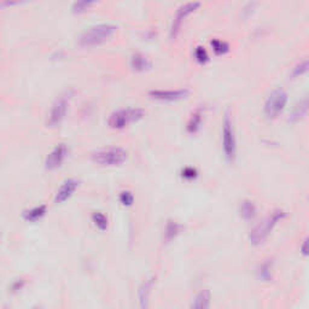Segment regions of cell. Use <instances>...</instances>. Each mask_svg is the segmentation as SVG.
<instances>
[{
  "label": "cell",
  "instance_id": "f546056e",
  "mask_svg": "<svg viewBox=\"0 0 309 309\" xmlns=\"http://www.w3.org/2000/svg\"><path fill=\"white\" fill-rule=\"evenodd\" d=\"M301 254L303 256H309V237L305 239L302 247H301Z\"/></svg>",
  "mask_w": 309,
  "mask_h": 309
},
{
  "label": "cell",
  "instance_id": "52a82bcc",
  "mask_svg": "<svg viewBox=\"0 0 309 309\" xmlns=\"http://www.w3.org/2000/svg\"><path fill=\"white\" fill-rule=\"evenodd\" d=\"M222 150L228 162H233L237 156V139L230 114H225L222 121Z\"/></svg>",
  "mask_w": 309,
  "mask_h": 309
},
{
  "label": "cell",
  "instance_id": "d4e9b609",
  "mask_svg": "<svg viewBox=\"0 0 309 309\" xmlns=\"http://www.w3.org/2000/svg\"><path fill=\"white\" fill-rule=\"evenodd\" d=\"M308 71H309V60L303 61V62L297 64V65L294 68V70H292L291 76L300 77V76H302V75H305L306 73H308Z\"/></svg>",
  "mask_w": 309,
  "mask_h": 309
},
{
  "label": "cell",
  "instance_id": "484cf974",
  "mask_svg": "<svg viewBox=\"0 0 309 309\" xmlns=\"http://www.w3.org/2000/svg\"><path fill=\"white\" fill-rule=\"evenodd\" d=\"M120 203H121L124 207H132L133 203H134V194L132 193L130 191H122L121 193H120Z\"/></svg>",
  "mask_w": 309,
  "mask_h": 309
},
{
  "label": "cell",
  "instance_id": "603a6c76",
  "mask_svg": "<svg viewBox=\"0 0 309 309\" xmlns=\"http://www.w3.org/2000/svg\"><path fill=\"white\" fill-rule=\"evenodd\" d=\"M272 262L269 260L264 261V262L258 267L257 275L260 279H262L263 282H269L272 279Z\"/></svg>",
  "mask_w": 309,
  "mask_h": 309
},
{
  "label": "cell",
  "instance_id": "5bb4252c",
  "mask_svg": "<svg viewBox=\"0 0 309 309\" xmlns=\"http://www.w3.org/2000/svg\"><path fill=\"white\" fill-rule=\"evenodd\" d=\"M129 64L132 70L135 71V73H144V71H147L152 66L151 61L145 55L140 54V52L132 55Z\"/></svg>",
  "mask_w": 309,
  "mask_h": 309
},
{
  "label": "cell",
  "instance_id": "ffe728a7",
  "mask_svg": "<svg viewBox=\"0 0 309 309\" xmlns=\"http://www.w3.org/2000/svg\"><path fill=\"white\" fill-rule=\"evenodd\" d=\"M210 306V292L209 290H202L194 297L192 302V308L194 309H207Z\"/></svg>",
  "mask_w": 309,
  "mask_h": 309
},
{
  "label": "cell",
  "instance_id": "4316f807",
  "mask_svg": "<svg viewBox=\"0 0 309 309\" xmlns=\"http://www.w3.org/2000/svg\"><path fill=\"white\" fill-rule=\"evenodd\" d=\"M197 177H198V172H197V169L193 168V167H185L182 171V178L183 179L187 180V182L197 179Z\"/></svg>",
  "mask_w": 309,
  "mask_h": 309
},
{
  "label": "cell",
  "instance_id": "8fae6325",
  "mask_svg": "<svg viewBox=\"0 0 309 309\" xmlns=\"http://www.w3.org/2000/svg\"><path fill=\"white\" fill-rule=\"evenodd\" d=\"M80 186V180L75 179V178H70V179L64 180L62 185L58 187L57 192L55 196V203L57 204H63L66 200H69L74 196L77 188Z\"/></svg>",
  "mask_w": 309,
  "mask_h": 309
},
{
  "label": "cell",
  "instance_id": "9a60e30c",
  "mask_svg": "<svg viewBox=\"0 0 309 309\" xmlns=\"http://www.w3.org/2000/svg\"><path fill=\"white\" fill-rule=\"evenodd\" d=\"M46 213H47L46 204H39L30 208V209L24 210L23 213H22V218H23L24 221L34 224V222L40 221V220L46 215Z\"/></svg>",
  "mask_w": 309,
  "mask_h": 309
},
{
  "label": "cell",
  "instance_id": "277c9868",
  "mask_svg": "<svg viewBox=\"0 0 309 309\" xmlns=\"http://www.w3.org/2000/svg\"><path fill=\"white\" fill-rule=\"evenodd\" d=\"M91 160L100 167L114 168V167H121L127 162L128 152L127 150L119 146L105 147L94 151L91 155Z\"/></svg>",
  "mask_w": 309,
  "mask_h": 309
},
{
  "label": "cell",
  "instance_id": "83f0119b",
  "mask_svg": "<svg viewBox=\"0 0 309 309\" xmlns=\"http://www.w3.org/2000/svg\"><path fill=\"white\" fill-rule=\"evenodd\" d=\"M30 1V0H1V6L2 7H11L16 6V5L24 4V2Z\"/></svg>",
  "mask_w": 309,
  "mask_h": 309
},
{
  "label": "cell",
  "instance_id": "2e32d148",
  "mask_svg": "<svg viewBox=\"0 0 309 309\" xmlns=\"http://www.w3.org/2000/svg\"><path fill=\"white\" fill-rule=\"evenodd\" d=\"M308 111H309V96L301 99L300 102L295 105L294 109L291 110L289 121L294 122V124L295 122H299L300 120H302L306 115H307Z\"/></svg>",
  "mask_w": 309,
  "mask_h": 309
},
{
  "label": "cell",
  "instance_id": "6da1fadb",
  "mask_svg": "<svg viewBox=\"0 0 309 309\" xmlns=\"http://www.w3.org/2000/svg\"><path fill=\"white\" fill-rule=\"evenodd\" d=\"M118 32V27L111 23L94 24L86 29L77 39V45L82 49H92L98 47L108 43Z\"/></svg>",
  "mask_w": 309,
  "mask_h": 309
},
{
  "label": "cell",
  "instance_id": "7402d4cb",
  "mask_svg": "<svg viewBox=\"0 0 309 309\" xmlns=\"http://www.w3.org/2000/svg\"><path fill=\"white\" fill-rule=\"evenodd\" d=\"M210 46L213 52L216 56H225L230 52V45H228L226 41L221 40V39H213L210 41Z\"/></svg>",
  "mask_w": 309,
  "mask_h": 309
},
{
  "label": "cell",
  "instance_id": "8992f818",
  "mask_svg": "<svg viewBox=\"0 0 309 309\" xmlns=\"http://www.w3.org/2000/svg\"><path fill=\"white\" fill-rule=\"evenodd\" d=\"M70 94L64 93L52 103L50 108L49 115H47L46 126L49 128H58L62 126L64 120L66 118V114L69 110V104H70Z\"/></svg>",
  "mask_w": 309,
  "mask_h": 309
},
{
  "label": "cell",
  "instance_id": "4fadbf2b",
  "mask_svg": "<svg viewBox=\"0 0 309 309\" xmlns=\"http://www.w3.org/2000/svg\"><path fill=\"white\" fill-rule=\"evenodd\" d=\"M154 284H155V277H151V278H149V279L144 280V282L141 283V285L139 286L138 300H139V305H140L141 308L149 307L150 295H151Z\"/></svg>",
  "mask_w": 309,
  "mask_h": 309
},
{
  "label": "cell",
  "instance_id": "5b68a950",
  "mask_svg": "<svg viewBox=\"0 0 309 309\" xmlns=\"http://www.w3.org/2000/svg\"><path fill=\"white\" fill-rule=\"evenodd\" d=\"M200 6H202V2L198 1V0H191V1L185 2L182 6L178 7L173 21L171 23V28H169V38L172 40H175L179 37L186 19L190 17L191 15H193V13H196L200 9Z\"/></svg>",
  "mask_w": 309,
  "mask_h": 309
},
{
  "label": "cell",
  "instance_id": "3957f363",
  "mask_svg": "<svg viewBox=\"0 0 309 309\" xmlns=\"http://www.w3.org/2000/svg\"><path fill=\"white\" fill-rule=\"evenodd\" d=\"M145 115L146 111L143 108L130 107L119 109L110 114V116L108 118V126L115 130L124 129L130 124H138L139 121L145 118Z\"/></svg>",
  "mask_w": 309,
  "mask_h": 309
},
{
  "label": "cell",
  "instance_id": "ba28073f",
  "mask_svg": "<svg viewBox=\"0 0 309 309\" xmlns=\"http://www.w3.org/2000/svg\"><path fill=\"white\" fill-rule=\"evenodd\" d=\"M288 100V93L284 90L278 88V90L273 91L264 102V115L268 119H277L285 110Z\"/></svg>",
  "mask_w": 309,
  "mask_h": 309
},
{
  "label": "cell",
  "instance_id": "f1b7e54d",
  "mask_svg": "<svg viewBox=\"0 0 309 309\" xmlns=\"http://www.w3.org/2000/svg\"><path fill=\"white\" fill-rule=\"evenodd\" d=\"M24 285H26V282H24V279L15 280V282L12 283V285H11V291H12V292L21 291L22 289L24 288Z\"/></svg>",
  "mask_w": 309,
  "mask_h": 309
},
{
  "label": "cell",
  "instance_id": "44dd1931",
  "mask_svg": "<svg viewBox=\"0 0 309 309\" xmlns=\"http://www.w3.org/2000/svg\"><path fill=\"white\" fill-rule=\"evenodd\" d=\"M92 222H93L94 227L97 230H99L100 232H104V231L108 230V226H109V220H108L107 215L103 214L102 211H94L91 216Z\"/></svg>",
  "mask_w": 309,
  "mask_h": 309
},
{
  "label": "cell",
  "instance_id": "e0dca14e",
  "mask_svg": "<svg viewBox=\"0 0 309 309\" xmlns=\"http://www.w3.org/2000/svg\"><path fill=\"white\" fill-rule=\"evenodd\" d=\"M239 213H241V216L246 221L252 220L256 216V213H257L255 203L250 199H244L241 203V205H239Z\"/></svg>",
  "mask_w": 309,
  "mask_h": 309
},
{
  "label": "cell",
  "instance_id": "7c38bea8",
  "mask_svg": "<svg viewBox=\"0 0 309 309\" xmlns=\"http://www.w3.org/2000/svg\"><path fill=\"white\" fill-rule=\"evenodd\" d=\"M203 120H204V111H203L202 108H197L187 120V124H186V132L191 135L197 134L200 130V128H202Z\"/></svg>",
  "mask_w": 309,
  "mask_h": 309
},
{
  "label": "cell",
  "instance_id": "d6986e66",
  "mask_svg": "<svg viewBox=\"0 0 309 309\" xmlns=\"http://www.w3.org/2000/svg\"><path fill=\"white\" fill-rule=\"evenodd\" d=\"M180 232H182V226L178 222L173 221V220H169L166 224V227H164V241L167 243L172 242L179 236Z\"/></svg>",
  "mask_w": 309,
  "mask_h": 309
},
{
  "label": "cell",
  "instance_id": "7a4b0ae2",
  "mask_svg": "<svg viewBox=\"0 0 309 309\" xmlns=\"http://www.w3.org/2000/svg\"><path fill=\"white\" fill-rule=\"evenodd\" d=\"M286 214L282 209L273 210L268 216H266L262 221L252 228L249 235V239L254 246H261L268 238L274 227L279 224L282 220L285 219Z\"/></svg>",
  "mask_w": 309,
  "mask_h": 309
},
{
  "label": "cell",
  "instance_id": "ac0fdd59",
  "mask_svg": "<svg viewBox=\"0 0 309 309\" xmlns=\"http://www.w3.org/2000/svg\"><path fill=\"white\" fill-rule=\"evenodd\" d=\"M99 1L100 0H74L73 5H71V11L75 15H81V13L87 12Z\"/></svg>",
  "mask_w": 309,
  "mask_h": 309
},
{
  "label": "cell",
  "instance_id": "cb8c5ba5",
  "mask_svg": "<svg viewBox=\"0 0 309 309\" xmlns=\"http://www.w3.org/2000/svg\"><path fill=\"white\" fill-rule=\"evenodd\" d=\"M193 56H194V60L196 62L200 64V65H204L209 62V54H208L207 49L203 46H197L193 51Z\"/></svg>",
  "mask_w": 309,
  "mask_h": 309
},
{
  "label": "cell",
  "instance_id": "9c48e42d",
  "mask_svg": "<svg viewBox=\"0 0 309 309\" xmlns=\"http://www.w3.org/2000/svg\"><path fill=\"white\" fill-rule=\"evenodd\" d=\"M150 99L157 100L162 103H175L186 99L190 96V91L187 88H175V90H151L147 93Z\"/></svg>",
  "mask_w": 309,
  "mask_h": 309
},
{
  "label": "cell",
  "instance_id": "30bf717a",
  "mask_svg": "<svg viewBox=\"0 0 309 309\" xmlns=\"http://www.w3.org/2000/svg\"><path fill=\"white\" fill-rule=\"evenodd\" d=\"M68 156H69V147L66 146V144L61 143L58 144V145H56L45 158L46 171L54 172L60 169L64 164V162H65Z\"/></svg>",
  "mask_w": 309,
  "mask_h": 309
}]
</instances>
